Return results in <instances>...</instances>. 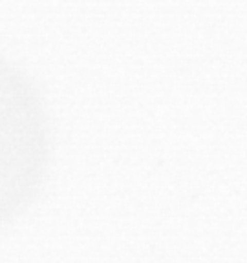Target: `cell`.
<instances>
[{"label": "cell", "mask_w": 247, "mask_h": 263, "mask_svg": "<svg viewBox=\"0 0 247 263\" xmlns=\"http://www.w3.org/2000/svg\"><path fill=\"white\" fill-rule=\"evenodd\" d=\"M51 157L49 119L31 79L0 57V229L44 189Z\"/></svg>", "instance_id": "1"}]
</instances>
